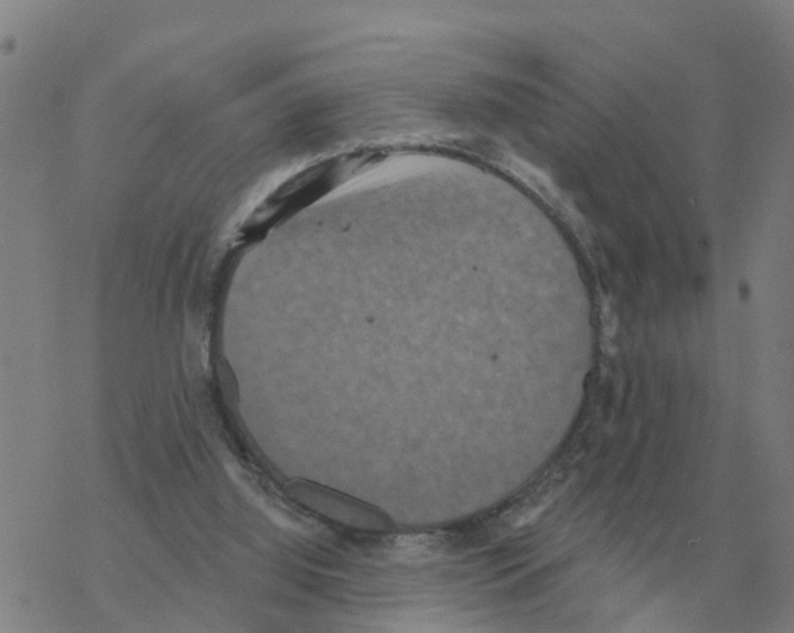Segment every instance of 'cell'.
Returning a JSON list of instances; mask_svg holds the SVG:
<instances>
[{"label": "cell", "instance_id": "1", "mask_svg": "<svg viewBox=\"0 0 794 633\" xmlns=\"http://www.w3.org/2000/svg\"><path fill=\"white\" fill-rule=\"evenodd\" d=\"M561 486V478H549L532 487L505 513L503 517L504 527L508 530H516L537 519L556 500Z\"/></svg>", "mask_w": 794, "mask_h": 633}]
</instances>
